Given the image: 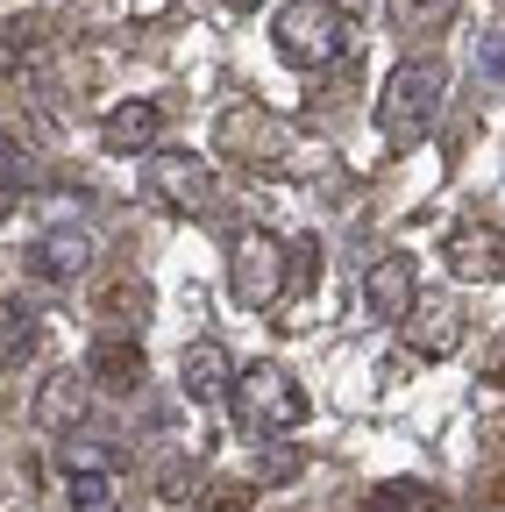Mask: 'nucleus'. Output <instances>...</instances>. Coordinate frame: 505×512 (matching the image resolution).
Wrapping results in <instances>:
<instances>
[{
  "instance_id": "nucleus-1",
  "label": "nucleus",
  "mask_w": 505,
  "mask_h": 512,
  "mask_svg": "<svg viewBox=\"0 0 505 512\" xmlns=\"http://www.w3.org/2000/svg\"><path fill=\"white\" fill-rule=\"evenodd\" d=\"M441 100H449V72H441L434 57L392 64V79L377 86V136H385L392 150L427 143V128L441 121Z\"/></svg>"
},
{
  "instance_id": "nucleus-2",
  "label": "nucleus",
  "mask_w": 505,
  "mask_h": 512,
  "mask_svg": "<svg viewBox=\"0 0 505 512\" xmlns=\"http://www.w3.org/2000/svg\"><path fill=\"white\" fill-rule=\"evenodd\" d=\"M228 399H235L242 434H257V441H285V434L306 427V392H299V377H292L285 363H249V370L235 377Z\"/></svg>"
},
{
  "instance_id": "nucleus-3",
  "label": "nucleus",
  "mask_w": 505,
  "mask_h": 512,
  "mask_svg": "<svg viewBox=\"0 0 505 512\" xmlns=\"http://www.w3.org/2000/svg\"><path fill=\"white\" fill-rule=\"evenodd\" d=\"M271 43H278L285 64H306V72H313V64H328V57L349 50V22H342L335 0H285Z\"/></svg>"
},
{
  "instance_id": "nucleus-4",
  "label": "nucleus",
  "mask_w": 505,
  "mask_h": 512,
  "mask_svg": "<svg viewBox=\"0 0 505 512\" xmlns=\"http://www.w3.org/2000/svg\"><path fill=\"white\" fill-rule=\"evenodd\" d=\"M214 143H221V157H235V164H257V171H271V164H285L292 157V121H278L271 107H257V100H235V107H221V121H214Z\"/></svg>"
},
{
  "instance_id": "nucleus-5",
  "label": "nucleus",
  "mask_w": 505,
  "mask_h": 512,
  "mask_svg": "<svg viewBox=\"0 0 505 512\" xmlns=\"http://www.w3.org/2000/svg\"><path fill=\"white\" fill-rule=\"evenodd\" d=\"M285 278H292V249H285L278 235L242 228V235L228 242V285H235V299H242L249 313L271 306V299L285 292Z\"/></svg>"
},
{
  "instance_id": "nucleus-6",
  "label": "nucleus",
  "mask_w": 505,
  "mask_h": 512,
  "mask_svg": "<svg viewBox=\"0 0 505 512\" xmlns=\"http://www.w3.org/2000/svg\"><path fill=\"white\" fill-rule=\"evenodd\" d=\"M114 484H121V448L114 441H65V505L72 512H107L114 505Z\"/></svg>"
},
{
  "instance_id": "nucleus-7",
  "label": "nucleus",
  "mask_w": 505,
  "mask_h": 512,
  "mask_svg": "<svg viewBox=\"0 0 505 512\" xmlns=\"http://www.w3.org/2000/svg\"><path fill=\"white\" fill-rule=\"evenodd\" d=\"M143 178H150L157 200L178 207V214H207L214 207V164L193 157V150H150L143 157Z\"/></svg>"
},
{
  "instance_id": "nucleus-8",
  "label": "nucleus",
  "mask_w": 505,
  "mask_h": 512,
  "mask_svg": "<svg viewBox=\"0 0 505 512\" xmlns=\"http://www.w3.org/2000/svg\"><path fill=\"white\" fill-rule=\"evenodd\" d=\"M441 264H449V278H463V285H498L505 278V228L456 221L449 242H441Z\"/></svg>"
},
{
  "instance_id": "nucleus-9",
  "label": "nucleus",
  "mask_w": 505,
  "mask_h": 512,
  "mask_svg": "<svg viewBox=\"0 0 505 512\" xmlns=\"http://www.w3.org/2000/svg\"><path fill=\"white\" fill-rule=\"evenodd\" d=\"M399 328H406V349L427 356V363H441V356H456V349H463V313H456L449 292H420V299L406 306Z\"/></svg>"
},
{
  "instance_id": "nucleus-10",
  "label": "nucleus",
  "mask_w": 505,
  "mask_h": 512,
  "mask_svg": "<svg viewBox=\"0 0 505 512\" xmlns=\"http://www.w3.org/2000/svg\"><path fill=\"white\" fill-rule=\"evenodd\" d=\"M157 136H164V107H157V100H121V107L100 121V143H107L114 157H150Z\"/></svg>"
},
{
  "instance_id": "nucleus-11",
  "label": "nucleus",
  "mask_w": 505,
  "mask_h": 512,
  "mask_svg": "<svg viewBox=\"0 0 505 512\" xmlns=\"http://www.w3.org/2000/svg\"><path fill=\"white\" fill-rule=\"evenodd\" d=\"M413 299H420V285H413V264H406V256H377V264L363 271V313H370V320H406Z\"/></svg>"
},
{
  "instance_id": "nucleus-12",
  "label": "nucleus",
  "mask_w": 505,
  "mask_h": 512,
  "mask_svg": "<svg viewBox=\"0 0 505 512\" xmlns=\"http://www.w3.org/2000/svg\"><path fill=\"white\" fill-rule=\"evenodd\" d=\"M86 264H93V235L86 228H50V235L29 242V271L50 278V285H72Z\"/></svg>"
},
{
  "instance_id": "nucleus-13",
  "label": "nucleus",
  "mask_w": 505,
  "mask_h": 512,
  "mask_svg": "<svg viewBox=\"0 0 505 512\" xmlns=\"http://www.w3.org/2000/svg\"><path fill=\"white\" fill-rule=\"evenodd\" d=\"M178 392L193 399V406H207V399H228V392H235L228 349H221V342H193V349L178 356Z\"/></svg>"
},
{
  "instance_id": "nucleus-14",
  "label": "nucleus",
  "mask_w": 505,
  "mask_h": 512,
  "mask_svg": "<svg viewBox=\"0 0 505 512\" xmlns=\"http://www.w3.org/2000/svg\"><path fill=\"white\" fill-rule=\"evenodd\" d=\"M86 377L100 392H143V342L136 335H100L86 356Z\"/></svg>"
},
{
  "instance_id": "nucleus-15",
  "label": "nucleus",
  "mask_w": 505,
  "mask_h": 512,
  "mask_svg": "<svg viewBox=\"0 0 505 512\" xmlns=\"http://www.w3.org/2000/svg\"><path fill=\"white\" fill-rule=\"evenodd\" d=\"M93 313H100L107 335H136L143 320H150V285H143V278H107V285L93 292Z\"/></svg>"
},
{
  "instance_id": "nucleus-16",
  "label": "nucleus",
  "mask_w": 505,
  "mask_h": 512,
  "mask_svg": "<svg viewBox=\"0 0 505 512\" xmlns=\"http://www.w3.org/2000/svg\"><path fill=\"white\" fill-rule=\"evenodd\" d=\"M79 406H86V370H50V384L36 392V427L72 434L79 427Z\"/></svg>"
},
{
  "instance_id": "nucleus-17",
  "label": "nucleus",
  "mask_w": 505,
  "mask_h": 512,
  "mask_svg": "<svg viewBox=\"0 0 505 512\" xmlns=\"http://www.w3.org/2000/svg\"><path fill=\"white\" fill-rule=\"evenodd\" d=\"M385 22L399 36H441L456 22V0H385Z\"/></svg>"
},
{
  "instance_id": "nucleus-18",
  "label": "nucleus",
  "mask_w": 505,
  "mask_h": 512,
  "mask_svg": "<svg viewBox=\"0 0 505 512\" xmlns=\"http://www.w3.org/2000/svg\"><path fill=\"white\" fill-rule=\"evenodd\" d=\"M36 335H43V328H36V313H29L22 299H0V363L15 370V363L36 349Z\"/></svg>"
},
{
  "instance_id": "nucleus-19",
  "label": "nucleus",
  "mask_w": 505,
  "mask_h": 512,
  "mask_svg": "<svg viewBox=\"0 0 505 512\" xmlns=\"http://www.w3.org/2000/svg\"><path fill=\"white\" fill-rule=\"evenodd\" d=\"M36 178H43V157L29 150V136L0 128V185H8V192H22V185H36Z\"/></svg>"
},
{
  "instance_id": "nucleus-20",
  "label": "nucleus",
  "mask_w": 505,
  "mask_h": 512,
  "mask_svg": "<svg viewBox=\"0 0 505 512\" xmlns=\"http://www.w3.org/2000/svg\"><path fill=\"white\" fill-rule=\"evenodd\" d=\"M434 505H441V498H434L427 484H406V477H399V484H377L356 512H434Z\"/></svg>"
},
{
  "instance_id": "nucleus-21",
  "label": "nucleus",
  "mask_w": 505,
  "mask_h": 512,
  "mask_svg": "<svg viewBox=\"0 0 505 512\" xmlns=\"http://www.w3.org/2000/svg\"><path fill=\"white\" fill-rule=\"evenodd\" d=\"M257 505V477H221L214 491L193 498V512H249Z\"/></svg>"
},
{
  "instance_id": "nucleus-22",
  "label": "nucleus",
  "mask_w": 505,
  "mask_h": 512,
  "mask_svg": "<svg viewBox=\"0 0 505 512\" xmlns=\"http://www.w3.org/2000/svg\"><path fill=\"white\" fill-rule=\"evenodd\" d=\"M249 477H257V484H285V477H299V456H292L285 441H271L264 456H257V470H249Z\"/></svg>"
},
{
  "instance_id": "nucleus-23",
  "label": "nucleus",
  "mask_w": 505,
  "mask_h": 512,
  "mask_svg": "<svg viewBox=\"0 0 505 512\" xmlns=\"http://www.w3.org/2000/svg\"><path fill=\"white\" fill-rule=\"evenodd\" d=\"M477 72L505 86V29H477Z\"/></svg>"
},
{
  "instance_id": "nucleus-24",
  "label": "nucleus",
  "mask_w": 505,
  "mask_h": 512,
  "mask_svg": "<svg viewBox=\"0 0 505 512\" xmlns=\"http://www.w3.org/2000/svg\"><path fill=\"white\" fill-rule=\"evenodd\" d=\"M292 285H306V292L321 285V242H313V235L292 242Z\"/></svg>"
},
{
  "instance_id": "nucleus-25",
  "label": "nucleus",
  "mask_w": 505,
  "mask_h": 512,
  "mask_svg": "<svg viewBox=\"0 0 505 512\" xmlns=\"http://www.w3.org/2000/svg\"><path fill=\"white\" fill-rule=\"evenodd\" d=\"M29 50H36V22H22V15L0 22V64H8V57H29Z\"/></svg>"
},
{
  "instance_id": "nucleus-26",
  "label": "nucleus",
  "mask_w": 505,
  "mask_h": 512,
  "mask_svg": "<svg viewBox=\"0 0 505 512\" xmlns=\"http://www.w3.org/2000/svg\"><path fill=\"white\" fill-rule=\"evenodd\" d=\"M157 491H164V498H200V477H193V463H164Z\"/></svg>"
},
{
  "instance_id": "nucleus-27",
  "label": "nucleus",
  "mask_w": 505,
  "mask_h": 512,
  "mask_svg": "<svg viewBox=\"0 0 505 512\" xmlns=\"http://www.w3.org/2000/svg\"><path fill=\"white\" fill-rule=\"evenodd\" d=\"M221 8H235V15H249V8H264V0H221Z\"/></svg>"
},
{
  "instance_id": "nucleus-28",
  "label": "nucleus",
  "mask_w": 505,
  "mask_h": 512,
  "mask_svg": "<svg viewBox=\"0 0 505 512\" xmlns=\"http://www.w3.org/2000/svg\"><path fill=\"white\" fill-rule=\"evenodd\" d=\"M491 384H505V349H498V363H491Z\"/></svg>"
},
{
  "instance_id": "nucleus-29",
  "label": "nucleus",
  "mask_w": 505,
  "mask_h": 512,
  "mask_svg": "<svg viewBox=\"0 0 505 512\" xmlns=\"http://www.w3.org/2000/svg\"><path fill=\"white\" fill-rule=\"evenodd\" d=\"M8 214H15V200H8V185H0V221H8Z\"/></svg>"
}]
</instances>
